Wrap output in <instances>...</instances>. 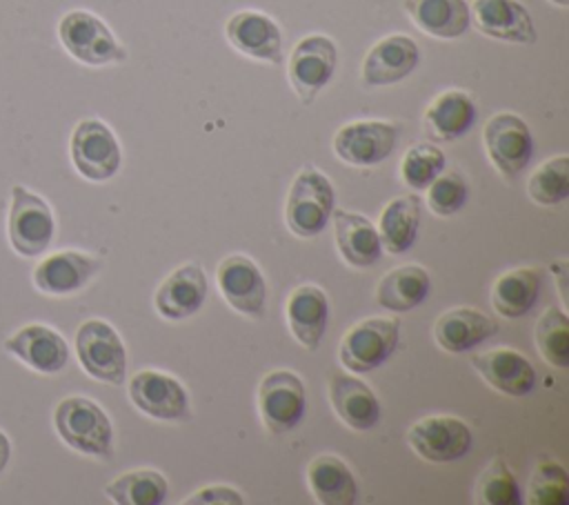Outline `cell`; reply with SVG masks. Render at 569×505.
<instances>
[{"label": "cell", "instance_id": "1", "mask_svg": "<svg viewBox=\"0 0 569 505\" xmlns=\"http://www.w3.org/2000/svg\"><path fill=\"white\" fill-rule=\"evenodd\" d=\"M53 427L64 445L71 449L96 456H113V425L107 412L87 396H67L56 405Z\"/></svg>", "mask_w": 569, "mask_h": 505}, {"label": "cell", "instance_id": "2", "mask_svg": "<svg viewBox=\"0 0 569 505\" xmlns=\"http://www.w3.org/2000/svg\"><path fill=\"white\" fill-rule=\"evenodd\" d=\"M333 209L336 189L331 180L313 165H305L293 176L284 202L289 231L298 238H313L329 225Z\"/></svg>", "mask_w": 569, "mask_h": 505}, {"label": "cell", "instance_id": "3", "mask_svg": "<svg viewBox=\"0 0 569 505\" xmlns=\"http://www.w3.org/2000/svg\"><path fill=\"white\" fill-rule=\"evenodd\" d=\"M400 318L369 316L351 325L338 347V358L351 374H367L378 369L398 347Z\"/></svg>", "mask_w": 569, "mask_h": 505}, {"label": "cell", "instance_id": "4", "mask_svg": "<svg viewBox=\"0 0 569 505\" xmlns=\"http://www.w3.org/2000/svg\"><path fill=\"white\" fill-rule=\"evenodd\" d=\"M58 38L71 58L89 67L127 60V49L113 31L96 13L84 9H73L60 18Z\"/></svg>", "mask_w": 569, "mask_h": 505}, {"label": "cell", "instance_id": "5", "mask_svg": "<svg viewBox=\"0 0 569 505\" xmlns=\"http://www.w3.org/2000/svg\"><path fill=\"white\" fill-rule=\"evenodd\" d=\"M7 225L11 247L22 258H36L44 254L56 236V218L49 202L22 185L11 187V209Z\"/></svg>", "mask_w": 569, "mask_h": 505}, {"label": "cell", "instance_id": "6", "mask_svg": "<svg viewBox=\"0 0 569 505\" xmlns=\"http://www.w3.org/2000/svg\"><path fill=\"white\" fill-rule=\"evenodd\" d=\"M80 367L96 380L122 385L127 376V349L120 334L100 318L84 320L76 331Z\"/></svg>", "mask_w": 569, "mask_h": 505}, {"label": "cell", "instance_id": "7", "mask_svg": "<svg viewBox=\"0 0 569 505\" xmlns=\"http://www.w3.org/2000/svg\"><path fill=\"white\" fill-rule=\"evenodd\" d=\"M336 69L338 47L322 33H311L298 40L287 60L289 85L302 105L316 100V96L331 82Z\"/></svg>", "mask_w": 569, "mask_h": 505}, {"label": "cell", "instance_id": "8", "mask_svg": "<svg viewBox=\"0 0 569 505\" xmlns=\"http://www.w3.org/2000/svg\"><path fill=\"white\" fill-rule=\"evenodd\" d=\"M69 151L76 171L91 182L111 180L122 165L116 133L98 118H84L73 127Z\"/></svg>", "mask_w": 569, "mask_h": 505}, {"label": "cell", "instance_id": "9", "mask_svg": "<svg viewBox=\"0 0 569 505\" xmlns=\"http://www.w3.org/2000/svg\"><path fill=\"white\" fill-rule=\"evenodd\" d=\"M482 145L489 162L505 178H513L525 171L536 149L529 125L511 111H498L485 122Z\"/></svg>", "mask_w": 569, "mask_h": 505}, {"label": "cell", "instance_id": "10", "mask_svg": "<svg viewBox=\"0 0 569 505\" xmlns=\"http://www.w3.org/2000/svg\"><path fill=\"white\" fill-rule=\"evenodd\" d=\"M258 412L271 434H287L302 423L307 389L291 369H273L258 385Z\"/></svg>", "mask_w": 569, "mask_h": 505}, {"label": "cell", "instance_id": "11", "mask_svg": "<svg viewBox=\"0 0 569 505\" xmlns=\"http://www.w3.org/2000/svg\"><path fill=\"white\" fill-rule=\"evenodd\" d=\"M407 443L411 452L427 463H456L465 458L473 445L469 425L458 416H425L409 427Z\"/></svg>", "mask_w": 569, "mask_h": 505}, {"label": "cell", "instance_id": "12", "mask_svg": "<svg viewBox=\"0 0 569 505\" xmlns=\"http://www.w3.org/2000/svg\"><path fill=\"white\" fill-rule=\"evenodd\" d=\"M129 400L138 412L153 420L180 423L191 416V400L184 385L171 374L140 369L127 383Z\"/></svg>", "mask_w": 569, "mask_h": 505}, {"label": "cell", "instance_id": "13", "mask_svg": "<svg viewBox=\"0 0 569 505\" xmlns=\"http://www.w3.org/2000/svg\"><path fill=\"white\" fill-rule=\"evenodd\" d=\"M216 285L224 303L251 320H262L267 311V283L253 258L229 254L218 263Z\"/></svg>", "mask_w": 569, "mask_h": 505}, {"label": "cell", "instance_id": "14", "mask_svg": "<svg viewBox=\"0 0 569 505\" xmlns=\"http://www.w3.org/2000/svg\"><path fill=\"white\" fill-rule=\"evenodd\" d=\"M398 145V127L389 120H353L333 133V154L351 167H373Z\"/></svg>", "mask_w": 569, "mask_h": 505}, {"label": "cell", "instance_id": "15", "mask_svg": "<svg viewBox=\"0 0 569 505\" xmlns=\"http://www.w3.org/2000/svg\"><path fill=\"white\" fill-rule=\"evenodd\" d=\"M224 36L229 44L247 58L269 65H282L284 60L282 31L278 22L262 11H236L224 24Z\"/></svg>", "mask_w": 569, "mask_h": 505}, {"label": "cell", "instance_id": "16", "mask_svg": "<svg viewBox=\"0 0 569 505\" xmlns=\"http://www.w3.org/2000/svg\"><path fill=\"white\" fill-rule=\"evenodd\" d=\"M469 18L482 36L500 42L533 44L538 40L533 18L518 0H473Z\"/></svg>", "mask_w": 569, "mask_h": 505}, {"label": "cell", "instance_id": "17", "mask_svg": "<svg viewBox=\"0 0 569 505\" xmlns=\"http://www.w3.org/2000/svg\"><path fill=\"white\" fill-rule=\"evenodd\" d=\"M209 291L200 263H184L173 269L156 289L153 307L164 320H187L200 311Z\"/></svg>", "mask_w": 569, "mask_h": 505}, {"label": "cell", "instance_id": "18", "mask_svg": "<svg viewBox=\"0 0 569 505\" xmlns=\"http://www.w3.org/2000/svg\"><path fill=\"white\" fill-rule=\"evenodd\" d=\"M420 62V49L413 38L391 33L380 38L362 60V85L389 87L409 78Z\"/></svg>", "mask_w": 569, "mask_h": 505}, {"label": "cell", "instance_id": "19", "mask_svg": "<svg viewBox=\"0 0 569 505\" xmlns=\"http://www.w3.org/2000/svg\"><path fill=\"white\" fill-rule=\"evenodd\" d=\"M471 367L478 376L496 392L505 396H527L538 385V374L533 365L516 349L498 347L471 356Z\"/></svg>", "mask_w": 569, "mask_h": 505}, {"label": "cell", "instance_id": "20", "mask_svg": "<svg viewBox=\"0 0 569 505\" xmlns=\"http://www.w3.org/2000/svg\"><path fill=\"white\" fill-rule=\"evenodd\" d=\"M4 349L40 374H60L69 363L67 340L49 325L29 323L4 340Z\"/></svg>", "mask_w": 569, "mask_h": 505}, {"label": "cell", "instance_id": "21", "mask_svg": "<svg viewBox=\"0 0 569 505\" xmlns=\"http://www.w3.org/2000/svg\"><path fill=\"white\" fill-rule=\"evenodd\" d=\"M102 260L84 251H58L33 269V285L49 296H69L89 285Z\"/></svg>", "mask_w": 569, "mask_h": 505}, {"label": "cell", "instance_id": "22", "mask_svg": "<svg viewBox=\"0 0 569 505\" xmlns=\"http://www.w3.org/2000/svg\"><path fill=\"white\" fill-rule=\"evenodd\" d=\"M498 320L480 309L451 307L436 318L433 340L449 354H462L498 334Z\"/></svg>", "mask_w": 569, "mask_h": 505}, {"label": "cell", "instance_id": "23", "mask_svg": "<svg viewBox=\"0 0 569 505\" xmlns=\"http://www.w3.org/2000/svg\"><path fill=\"white\" fill-rule=\"evenodd\" d=\"M284 318L298 345L316 351L329 323V300L318 285H298L284 305Z\"/></svg>", "mask_w": 569, "mask_h": 505}, {"label": "cell", "instance_id": "24", "mask_svg": "<svg viewBox=\"0 0 569 505\" xmlns=\"http://www.w3.org/2000/svg\"><path fill=\"white\" fill-rule=\"evenodd\" d=\"M329 400L336 416L356 432L373 429L380 423V403L358 374L336 372L329 378Z\"/></svg>", "mask_w": 569, "mask_h": 505}, {"label": "cell", "instance_id": "25", "mask_svg": "<svg viewBox=\"0 0 569 505\" xmlns=\"http://www.w3.org/2000/svg\"><path fill=\"white\" fill-rule=\"evenodd\" d=\"M333 238L338 254L349 267L367 269L373 267L382 256V245L376 225L356 211L347 209H333Z\"/></svg>", "mask_w": 569, "mask_h": 505}, {"label": "cell", "instance_id": "26", "mask_svg": "<svg viewBox=\"0 0 569 505\" xmlns=\"http://www.w3.org/2000/svg\"><path fill=\"white\" fill-rule=\"evenodd\" d=\"M545 271L540 267H516L500 274L491 287V307L502 318H522L540 296Z\"/></svg>", "mask_w": 569, "mask_h": 505}, {"label": "cell", "instance_id": "27", "mask_svg": "<svg viewBox=\"0 0 569 505\" xmlns=\"http://www.w3.org/2000/svg\"><path fill=\"white\" fill-rule=\"evenodd\" d=\"M476 122V102L462 89L438 93L425 111V129L433 140L453 142L462 138Z\"/></svg>", "mask_w": 569, "mask_h": 505}, {"label": "cell", "instance_id": "28", "mask_svg": "<svg viewBox=\"0 0 569 505\" xmlns=\"http://www.w3.org/2000/svg\"><path fill=\"white\" fill-rule=\"evenodd\" d=\"M307 485L320 505H353L358 501V481L336 454H320L309 461Z\"/></svg>", "mask_w": 569, "mask_h": 505}, {"label": "cell", "instance_id": "29", "mask_svg": "<svg viewBox=\"0 0 569 505\" xmlns=\"http://www.w3.org/2000/svg\"><path fill=\"white\" fill-rule=\"evenodd\" d=\"M402 9L422 33L440 40H456L471 24L467 0H402Z\"/></svg>", "mask_w": 569, "mask_h": 505}, {"label": "cell", "instance_id": "30", "mask_svg": "<svg viewBox=\"0 0 569 505\" xmlns=\"http://www.w3.org/2000/svg\"><path fill=\"white\" fill-rule=\"evenodd\" d=\"M420 214L422 200L418 194L398 196L391 202H387L376 225L382 251H389L391 256L407 254L418 238Z\"/></svg>", "mask_w": 569, "mask_h": 505}, {"label": "cell", "instance_id": "31", "mask_svg": "<svg viewBox=\"0 0 569 505\" xmlns=\"http://www.w3.org/2000/svg\"><path fill=\"white\" fill-rule=\"evenodd\" d=\"M431 291V278L420 265H400L387 271L376 287V300L382 309L405 314L427 300Z\"/></svg>", "mask_w": 569, "mask_h": 505}, {"label": "cell", "instance_id": "32", "mask_svg": "<svg viewBox=\"0 0 569 505\" xmlns=\"http://www.w3.org/2000/svg\"><path fill=\"white\" fill-rule=\"evenodd\" d=\"M169 494L167 478L158 469H131L104 485V496L116 505H160Z\"/></svg>", "mask_w": 569, "mask_h": 505}, {"label": "cell", "instance_id": "33", "mask_svg": "<svg viewBox=\"0 0 569 505\" xmlns=\"http://www.w3.org/2000/svg\"><path fill=\"white\" fill-rule=\"evenodd\" d=\"M542 360L556 369L569 367V318L560 307H547L533 329Z\"/></svg>", "mask_w": 569, "mask_h": 505}, {"label": "cell", "instance_id": "34", "mask_svg": "<svg viewBox=\"0 0 569 505\" xmlns=\"http://www.w3.org/2000/svg\"><path fill=\"white\" fill-rule=\"evenodd\" d=\"M527 196L540 207H556L569 198V156L540 162L527 180Z\"/></svg>", "mask_w": 569, "mask_h": 505}, {"label": "cell", "instance_id": "35", "mask_svg": "<svg viewBox=\"0 0 569 505\" xmlns=\"http://www.w3.org/2000/svg\"><path fill=\"white\" fill-rule=\"evenodd\" d=\"M447 167L445 151L433 142H416L400 160V178L413 191H425Z\"/></svg>", "mask_w": 569, "mask_h": 505}, {"label": "cell", "instance_id": "36", "mask_svg": "<svg viewBox=\"0 0 569 505\" xmlns=\"http://www.w3.org/2000/svg\"><path fill=\"white\" fill-rule=\"evenodd\" d=\"M476 503L482 505H520V487L505 463V458L496 456L489 461V465L482 469L478 483H476Z\"/></svg>", "mask_w": 569, "mask_h": 505}, {"label": "cell", "instance_id": "37", "mask_svg": "<svg viewBox=\"0 0 569 505\" xmlns=\"http://www.w3.org/2000/svg\"><path fill=\"white\" fill-rule=\"evenodd\" d=\"M569 476L567 469L553 458H540L529 481L527 503L531 505H567Z\"/></svg>", "mask_w": 569, "mask_h": 505}, {"label": "cell", "instance_id": "38", "mask_svg": "<svg viewBox=\"0 0 569 505\" xmlns=\"http://www.w3.org/2000/svg\"><path fill=\"white\" fill-rule=\"evenodd\" d=\"M425 191H427V207L431 209V214L440 218H449L458 214L465 207L467 194H469L465 178L453 169L449 171L442 169Z\"/></svg>", "mask_w": 569, "mask_h": 505}, {"label": "cell", "instance_id": "39", "mask_svg": "<svg viewBox=\"0 0 569 505\" xmlns=\"http://www.w3.org/2000/svg\"><path fill=\"white\" fill-rule=\"evenodd\" d=\"M213 503L242 505L244 498L236 487H229V485H207L193 492L189 498H184V505H213Z\"/></svg>", "mask_w": 569, "mask_h": 505}, {"label": "cell", "instance_id": "40", "mask_svg": "<svg viewBox=\"0 0 569 505\" xmlns=\"http://www.w3.org/2000/svg\"><path fill=\"white\" fill-rule=\"evenodd\" d=\"M551 274L556 276V283H558V291H560V298L567 300V291H565V283H567V260L560 258L556 263H551Z\"/></svg>", "mask_w": 569, "mask_h": 505}, {"label": "cell", "instance_id": "41", "mask_svg": "<svg viewBox=\"0 0 569 505\" xmlns=\"http://www.w3.org/2000/svg\"><path fill=\"white\" fill-rule=\"evenodd\" d=\"M9 458H11V440H9V436L0 429V474H2L4 467L9 465Z\"/></svg>", "mask_w": 569, "mask_h": 505}, {"label": "cell", "instance_id": "42", "mask_svg": "<svg viewBox=\"0 0 569 505\" xmlns=\"http://www.w3.org/2000/svg\"><path fill=\"white\" fill-rule=\"evenodd\" d=\"M549 2H553L558 7H569V0H549Z\"/></svg>", "mask_w": 569, "mask_h": 505}]
</instances>
